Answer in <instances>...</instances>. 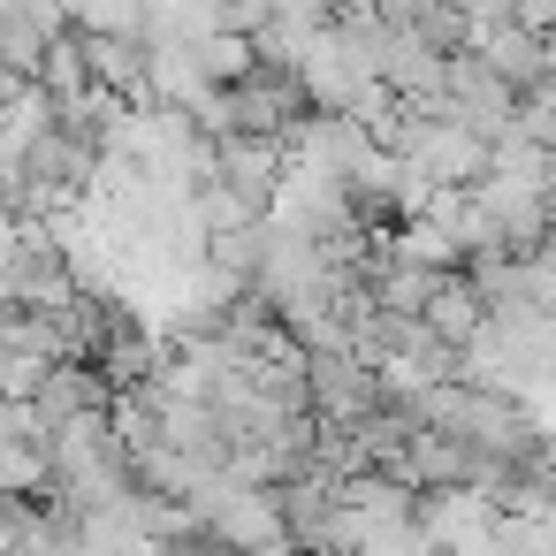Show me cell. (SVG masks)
<instances>
[{"mask_svg":"<svg viewBox=\"0 0 556 556\" xmlns=\"http://www.w3.org/2000/svg\"><path fill=\"white\" fill-rule=\"evenodd\" d=\"M191 510H199L206 541H222V548H244V556H282V548H290L282 495H275V488H260V480H244V472H229V465L199 480Z\"/></svg>","mask_w":556,"mask_h":556,"instance_id":"6da1fadb","label":"cell"},{"mask_svg":"<svg viewBox=\"0 0 556 556\" xmlns=\"http://www.w3.org/2000/svg\"><path fill=\"white\" fill-rule=\"evenodd\" d=\"M518 85L510 77H495L480 54H450V85H442V115H457L465 130H480V138H503L510 123H518Z\"/></svg>","mask_w":556,"mask_h":556,"instance_id":"7a4b0ae2","label":"cell"},{"mask_svg":"<svg viewBox=\"0 0 556 556\" xmlns=\"http://www.w3.org/2000/svg\"><path fill=\"white\" fill-rule=\"evenodd\" d=\"M0 298H9V305H31V313H62V305L77 298L70 252H62L47 229H31L9 260H0Z\"/></svg>","mask_w":556,"mask_h":556,"instance_id":"3957f363","label":"cell"},{"mask_svg":"<svg viewBox=\"0 0 556 556\" xmlns=\"http://www.w3.org/2000/svg\"><path fill=\"white\" fill-rule=\"evenodd\" d=\"M427 328H434L442 343H457V351L488 328V298H480V282H472L465 267H457V275H442V290L427 298Z\"/></svg>","mask_w":556,"mask_h":556,"instance_id":"277c9868","label":"cell"},{"mask_svg":"<svg viewBox=\"0 0 556 556\" xmlns=\"http://www.w3.org/2000/svg\"><path fill=\"white\" fill-rule=\"evenodd\" d=\"M389 252H404V260H419V267H434V275H457V267H465V244H457V229H450L442 214H412V222H396Z\"/></svg>","mask_w":556,"mask_h":556,"instance_id":"5b68a950","label":"cell"},{"mask_svg":"<svg viewBox=\"0 0 556 556\" xmlns=\"http://www.w3.org/2000/svg\"><path fill=\"white\" fill-rule=\"evenodd\" d=\"M54 366H62V358H39V351H0V396H39Z\"/></svg>","mask_w":556,"mask_h":556,"instance_id":"8992f818","label":"cell"},{"mask_svg":"<svg viewBox=\"0 0 556 556\" xmlns=\"http://www.w3.org/2000/svg\"><path fill=\"white\" fill-rule=\"evenodd\" d=\"M9 541H16V495H0V556H9Z\"/></svg>","mask_w":556,"mask_h":556,"instance_id":"52a82bcc","label":"cell"},{"mask_svg":"<svg viewBox=\"0 0 556 556\" xmlns=\"http://www.w3.org/2000/svg\"><path fill=\"white\" fill-rule=\"evenodd\" d=\"M282 556H351V548H328V541H290Z\"/></svg>","mask_w":556,"mask_h":556,"instance_id":"ba28073f","label":"cell"}]
</instances>
